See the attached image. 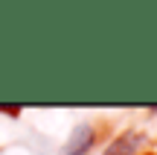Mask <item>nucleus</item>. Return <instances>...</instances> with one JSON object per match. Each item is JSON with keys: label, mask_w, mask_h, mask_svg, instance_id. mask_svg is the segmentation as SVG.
Returning a JSON list of instances; mask_svg holds the SVG:
<instances>
[{"label": "nucleus", "mask_w": 157, "mask_h": 155, "mask_svg": "<svg viewBox=\"0 0 157 155\" xmlns=\"http://www.w3.org/2000/svg\"><path fill=\"white\" fill-rule=\"evenodd\" d=\"M90 141H93V129L90 126H78L70 138V146L64 149V155H78V152H87Z\"/></svg>", "instance_id": "obj_2"}, {"label": "nucleus", "mask_w": 157, "mask_h": 155, "mask_svg": "<svg viewBox=\"0 0 157 155\" xmlns=\"http://www.w3.org/2000/svg\"><path fill=\"white\" fill-rule=\"evenodd\" d=\"M140 144H143V135L128 132V135H122V138L113 141V144L108 146V152H105V155H134L137 149H140Z\"/></svg>", "instance_id": "obj_1"}]
</instances>
